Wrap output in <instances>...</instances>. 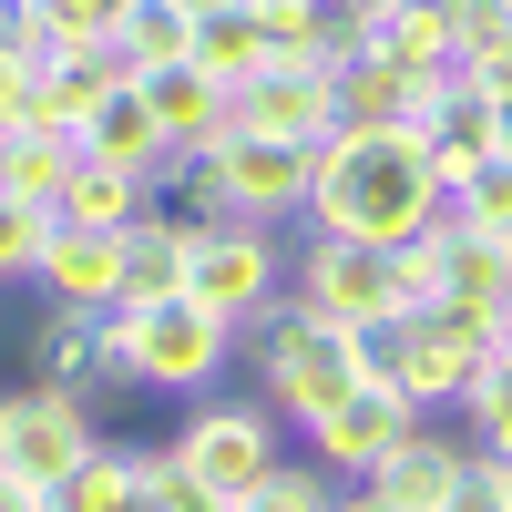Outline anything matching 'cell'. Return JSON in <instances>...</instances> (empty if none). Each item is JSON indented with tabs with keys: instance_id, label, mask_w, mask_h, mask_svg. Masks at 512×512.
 <instances>
[{
	"instance_id": "9c48e42d",
	"label": "cell",
	"mask_w": 512,
	"mask_h": 512,
	"mask_svg": "<svg viewBox=\"0 0 512 512\" xmlns=\"http://www.w3.org/2000/svg\"><path fill=\"white\" fill-rule=\"evenodd\" d=\"M31 369L41 390H72L82 410H103L123 390V349H113V308H52L31 338Z\"/></svg>"
},
{
	"instance_id": "7c38bea8",
	"label": "cell",
	"mask_w": 512,
	"mask_h": 512,
	"mask_svg": "<svg viewBox=\"0 0 512 512\" xmlns=\"http://www.w3.org/2000/svg\"><path fill=\"white\" fill-rule=\"evenodd\" d=\"M420 82H431V72H420ZM420 82H410V72H390L379 52L328 62V134H410Z\"/></svg>"
},
{
	"instance_id": "f546056e",
	"label": "cell",
	"mask_w": 512,
	"mask_h": 512,
	"mask_svg": "<svg viewBox=\"0 0 512 512\" xmlns=\"http://www.w3.org/2000/svg\"><path fill=\"white\" fill-rule=\"evenodd\" d=\"M62 205H31V195H0V277H31L41 246H52Z\"/></svg>"
},
{
	"instance_id": "603a6c76",
	"label": "cell",
	"mask_w": 512,
	"mask_h": 512,
	"mask_svg": "<svg viewBox=\"0 0 512 512\" xmlns=\"http://www.w3.org/2000/svg\"><path fill=\"white\" fill-rule=\"evenodd\" d=\"M62 216H72V226H113V236H123V226L144 216V175H134V164L82 154V164H72V185H62Z\"/></svg>"
},
{
	"instance_id": "44dd1931",
	"label": "cell",
	"mask_w": 512,
	"mask_h": 512,
	"mask_svg": "<svg viewBox=\"0 0 512 512\" xmlns=\"http://www.w3.org/2000/svg\"><path fill=\"white\" fill-rule=\"evenodd\" d=\"M175 287H185V226L175 216H134V226H123V297L144 308V297H175ZM123 297H113V308H123Z\"/></svg>"
},
{
	"instance_id": "8992f818",
	"label": "cell",
	"mask_w": 512,
	"mask_h": 512,
	"mask_svg": "<svg viewBox=\"0 0 512 512\" xmlns=\"http://www.w3.org/2000/svg\"><path fill=\"white\" fill-rule=\"evenodd\" d=\"M226 134H277V144H328V62L267 52L226 93Z\"/></svg>"
},
{
	"instance_id": "4fadbf2b",
	"label": "cell",
	"mask_w": 512,
	"mask_h": 512,
	"mask_svg": "<svg viewBox=\"0 0 512 512\" xmlns=\"http://www.w3.org/2000/svg\"><path fill=\"white\" fill-rule=\"evenodd\" d=\"M41 287H52V308H113L123 297V236L113 226H52V246H41Z\"/></svg>"
},
{
	"instance_id": "d6986e66",
	"label": "cell",
	"mask_w": 512,
	"mask_h": 512,
	"mask_svg": "<svg viewBox=\"0 0 512 512\" xmlns=\"http://www.w3.org/2000/svg\"><path fill=\"white\" fill-rule=\"evenodd\" d=\"M359 52H379V62H390V72H451L461 52H451V0H400V11L390 21H369L359 31Z\"/></svg>"
},
{
	"instance_id": "7a4b0ae2",
	"label": "cell",
	"mask_w": 512,
	"mask_h": 512,
	"mask_svg": "<svg viewBox=\"0 0 512 512\" xmlns=\"http://www.w3.org/2000/svg\"><path fill=\"white\" fill-rule=\"evenodd\" d=\"M113 349H123V379H144V390H205L226 359H236V328L216 308H195V297H123L113 308Z\"/></svg>"
},
{
	"instance_id": "f35d334b",
	"label": "cell",
	"mask_w": 512,
	"mask_h": 512,
	"mask_svg": "<svg viewBox=\"0 0 512 512\" xmlns=\"http://www.w3.org/2000/svg\"><path fill=\"white\" fill-rule=\"evenodd\" d=\"M11 21H21V0H0V41H11Z\"/></svg>"
},
{
	"instance_id": "4316f807",
	"label": "cell",
	"mask_w": 512,
	"mask_h": 512,
	"mask_svg": "<svg viewBox=\"0 0 512 512\" xmlns=\"http://www.w3.org/2000/svg\"><path fill=\"white\" fill-rule=\"evenodd\" d=\"M123 512H216V492H205L175 451H134V502Z\"/></svg>"
},
{
	"instance_id": "e0dca14e",
	"label": "cell",
	"mask_w": 512,
	"mask_h": 512,
	"mask_svg": "<svg viewBox=\"0 0 512 512\" xmlns=\"http://www.w3.org/2000/svg\"><path fill=\"white\" fill-rule=\"evenodd\" d=\"M441 297H451V308H482V318H512V246H492V236L441 216ZM441 297H431V308H441Z\"/></svg>"
},
{
	"instance_id": "6da1fadb",
	"label": "cell",
	"mask_w": 512,
	"mask_h": 512,
	"mask_svg": "<svg viewBox=\"0 0 512 512\" xmlns=\"http://www.w3.org/2000/svg\"><path fill=\"white\" fill-rule=\"evenodd\" d=\"M441 216L431 154L420 134H328L318 175H308V226L318 236H359V246H400Z\"/></svg>"
},
{
	"instance_id": "ba28073f",
	"label": "cell",
	"mask_w": 512,
	"mask_h": 512,
	"mask_svg": "<svg viewBox=\"0 0 512 512\" xmlns=\"http://www.w3.org/2000/svg\"><path fill=\"white\" fill-rule=\"evenodd\" d=\"M297 297H308L318 318H338V328H359V318H400V267H390V246L308 236V256H297Z\"/></svg>"
},
{
	"instance_id": "60d3db41",
	"label": "cell",
	"mask_w": 512,
	"mask_h": 512,
	"mask_svg": "<svg viewBox=\"0 0 512 512\" xmlns=\"http://www.w3.org/2000/svg\"><path fill=\"white\" fill-rule=\"evenodd\" d=\"M103 11H113V21H123V11H134V0H103Z\"/></svg>"
},
{
	"instance_id": "5b68a950",
	"label": "cell",
	"mask_w": 512,
	"mask_h": 512,
	"mask_svg": "<svg viewBox=\"0 0 512 512\" xmlns=\"http://www.w3.org/2000/svg\"><path fill=\"white\" fill-rule=\"evenodd\" d=\"M359 390V349H349V328L318 318L308 297H287V328H277V359H267V400L297 410V420H318Z\"/></svg>"
},
{
	"instance_id": "2e32d148",
	"label": "cell",
	"mask_w": 512,
	"mask_h": 512,
	"mask_svg": "<svg viewBox=\"0 0 512 512\" xmlns=\"http://www.w3.org/2000/svg\"><path fill=\"white\" fill-rule=\"evenodd\" d=\"M144 216H175V226H216V216H236V195H226V154H216V144L164 154L154 175H144Z\"/></svg>"
},
{
	"instance_id": "74e56055",
	"label": "cell",
	"mask_w": 512,
	"mask_h": 512,
	"mask_svg": "<svg viewBox=\"0 0 512 512\" xmlns=\"http://www.w3.org/2000/svg\"><path fill=\"white\" fill-rule=\"evenodd\" d=\"M175 11H185V21H195V11H226V0H175Z\"/></svg>"
},
{
	"instance_id": "ac0fdd59",
	"label": "cell",
	"mask_w": 512,
	"mask_h": 512,
	"mask_svg": "<svg viewBox=\"0 0 512 512\" xmlns=\"http://www.w3.org/2000/svg\"><path fill=\"white\" fill-rule=\"evenodd\" d=\"M134 82H144V103H154V123H164V154L226 134V82H205L195 62H164V72H134Z\"/></svg>"
},
{
	"instance_id": "484cf974",
	"label": "cell",
	"mask_w": 512,
	"mask_h": 512,
	"mask_svg": "<svg viewBox=\"0 0 512 512\" xmlns=\"http://www.w3.org/2000/svg\"><path fill=\"white\" fill-rule=\"evenodd\" d=\"M185 11H175V0H134V11H123L113 21V62L123 72H164V62H185Z\"/></svg>"
},
{
	"instance_id": "ffe728a7",
	"label": "cell",
	"mask_w": 512,
	"mask_h": 512,
	"mask_svg": "<svg viewBox=\"0 0 512 512\" xmlns=\"http://www.w3.org/2000/svg\"><path fill=\"white\" fill-rule=\"evenodd\" d=\"M72 164H82V134H52V123H21V134H0V195L62 205Z\"/></svg>"
},
{
	"instance_id": "e575fe53",
	"label": "cell",
	"mask_w": 512,
	"mask_h": 512,
	"mask_svg": "<svg viewBox=\"0 0 512 512\" xmlns=\"http://www.w3.org/2000/svg\"><path fill=\"white\" fill-rule=\"evenodd\" d=\"M338 512H400L390 492H369V482H349V492H338Z\"/></svg>"
},
{
	"instance_id": "ab89813d",
	"label": "cell",
	"mask_w": 512,
	"mask_h": 512,
	"mask_svg": "<svg viewBox=\"0 0 512 512\" xmlns=\"http://www.w3.org/2000/svg\"><path fill=\"white\" fill-rule=\"evenodd\" d=\"M502 512H512V461H502Z\"/></svg>"
},
{
	"instance_id": "277c9868",
	"label": "cell",
	"mask_w": 512,
	"mask_h": 512,
	"mask_svg": "<svg viewBox=\"0 0 512 512\" xmlns=\"http://www.w3.org/2000/svg\"><path fill=\"white\" fill-rule=\"evenodd\" d=\"M93 441L103 431H93V410H82L72 390H41V379H31V390H0V472H11V482L52 492Z\"/></svg>"
},
{
	"instance_id": "9a60e30c",
	"label": "cell",
	"mask_w": 512,
	"mask_h": 512,
	"mask_svg": "<svg viewBox=\"0 0 512 512\" xmlns=\"http://www.w3.org/2000/svg\"><path fill=\"white\" fill-rule=\"evenodd\" d=\"M82 154L134 164V175H154V164H164V123H154V103H144L134 72H113L103 93H93V113H82Z\"/></svg>"
},
{
	"instance_id": "5bb4252c",
	"label": "cell",
	"mask_w": 512,
	"mask_h": 512,
	"mask_svg": "<svg viewBox=\"0 0 512 512\" xmlns=\"http://www.w3.org/2000/svg\"><path fill=\"white\" fill-rule=\"evenodd\" d=\"M461 472H472V441H451V431H431V420H420V431L390 451V461H369V492H390L400 512H441L451 492H461Z\"/></svg>"
},
{
	"instance_id": "d6a6232c",
	"label": "cell",
	"mask_w": 512,
	"mask_h": 512,
	"mask_svg": "<svg viewBox=\"0 0 512 512\" xmlns=\"http://www.w3.org/2000/svg\"><path fill=\"white\" fill-rule=\"evenodd\" d=\"M441 512H502V461H482V451H472V472H461V492H451Z\"/></svg>"
},
{
	"instance_id": "3957f363",
	"label": "cell",
	"mask_w": 512,
	"mask_h": 512,
	"mask_svg": "<svg viewBox=\"0 0 512 512\" xmlns=\"http://www.w3.org/2000/svg\"><path fill=\"white\" fill-rule=\"evenodd\" d=\"M185 297L195 308H216L226 328L246 308H267L277 297V236L256 216H216V226H185Z\"/></svg>"
},
{
	"instance_id": "8d00e7d4",
	"label": "cell",
	"mask_w": 512,
	"mask_h": 512,
	"mask_svg": "<svg viewBox=\"0 0 512 512\" xmlns=\"http://www.w3.org/2000/svg\"><path fill=\"white\" fill-rule=\"evenodd\" d=\"M328 11H349V21L369 31V21H390V11H400V0H328Z\"/></svg>"
},
{
	"instance_id": "cb8c5ba5",
	"label": "cell",
	"mask_w": 512,
	"mask_h": 512,
	"mask_svg": "<svg viewBox=\"0 0 512 512\" xmlns=\"http://www.w3.org/2000/svg\"><path fill=\"white\" fill-rule=\"evenodd\" d=\"M185 62H195L205 82H226V93H236V82H246L256 62H267V41H256V31H246V11L226 0V11H195V31H185Z\"/></svg>"
},
{
	"instance_id": "d4e9b609",
	"label": "cell",
	"mask_w": 512,
	"mask_h": 512,
	"mask_svg": "<svg viewBox=\"0 0 512 512\" xmlns=\"http://www.w3.org/2000/svg\"><path fill=\"white\" fill-rule=\"evenodd\" d=\"M41 502H52V512H123V502H134V451L93 441V451H82L72 472H62L52 492H41Z\"/></svg>"
},
{
	"instance_id": "52a82bcc",
	"label": "cell",
	"mask_w": 512,
	"mask_h": 512,
	"mask_svg": "<svg viewBox=\"0 0 512 512\" xmlns=\"http://www.w3.org/2000/svg\"><path fill=\"white\" fill-rule=\"evenodd\" d=\"M175 461L216 492V502H236L267 461H287L277 451V420L256 410V400H205V410H185V431H175Z\"/></svg>"
},
{
	"instance_id": "7402d4cb",
	"label": "cell",
	"mask_w": 512,
	"mask_h": 512,
	"mask_svg": "<svg viewBox=\"0 0 512 512\" xmlns=\"http://www.w3.org/2000/svg\"><path fill=\"white\" fill-rule=\"evenodd\" d=\"M461 420H472V451L482 461H512V328L482 349V369H472V390L451 400Z\"/></svg>"
},
{
	"instance_id": "1f68e13d",
	"label": "cell",
	"mask_w": 512,
	"mask_h": 512,
	"mask_svg": "<svg viewBox=\"0 0 512 512\" xmlns=\"http://www.w3.org/2000/svg\"><path fill=\"white\" fill-rule=\"evenodd\" d=\"M21 123H41V62L0 41V134H21Z\"/></svg>"
},
{
	"instance_id": "30bf717a",
	"label": "cell",
	"mask_w": 512,
	"mask_h": 512,
	"mask_svg": "<svg viewBox=\"0 0 512 512\" xmlns=\"http://www.w3.org/2000/svg\"><path fill=\"white\" fill-rule=\"evenodd\" d=\"M420 420H431V410H420L410 390H369V379H359V390L349 400H338V410H318L308 420V441H318V472H369V461H390L410 431H420Z\"/></svg>"
},
{
	"instance_id": "4dcf8cb0",
	"label": "cell",
	"mask_w": 512,
	"mask_h": 512,
	"mask_svg": "<svg viewBox=\"0 0 512 512\" xmlns=\"http://www.w3.org/2000/svg\"><path fill=\"white\" fill-rule=\"evenodd\" d=\"M451 52H461V62L512 52V0H451Z\"/></svg>"
},
{
	"instance_id": "b9f144b4",
	"label": "cell",
	"mask_w": 512,
	"mask_h": 512,
	"mask_svg": "<svg viewBox=\"0 0 512 512\" xmlns=\"http://www.w3.org/2000/svg\"><path fill=\"white\" fill-rule=\"evenodd\" d=\"M216 512H236V502H216Z\"/></svg>"
},
{
	"instance_id": "8fae6325",
	"label": "cell",
	"mask_w": 512,
	"mask_h": 512,
	"mask_svg": "<svg viewBox=\"0 0 512 512\" xmlns=\"http://www.w3.org/2000/svg\"><path fill=\"white\" fill-rule=\"evenodd\" d=\"M216 154H226V195H236V216H256V226L308 216L318 144H277V134H216Z\"/></svg>"
},
{
	"instance_id": "d590c367",
	"label": "cell",
	"mask_w": 512,
	"mask_h": 512,
	"mask_svg": "<svg viewBox=\"0 0 512 512\" xmlns=\"http://www.w3.org/2000/svg\"><path fill=\"white\" fill-rule=\"evenodd\" d=\"M492 154L512 164V93H492Z\"/></svg>"
},
{
	"instance_id": "836d02e7",
	"label": "cell",
	"mask_w": 512,
	"mask_h": 512,
	"mask_svg": "<svg viewBox=\"0 0 512 512\" xmlns=\"http://www.w3.org/2000/svg\"><path fill=\"white\" fill-rule=\"evenodd\" d=\"M0 512H52V502H41L31 482H11V472H0Z\"/></svg>"
},
{
	"instance_id": "f1b7e54d",
	"label": "cell",
	"mask_w": 512,
	"mask_h": 512,
	"mask_svg": "<svg viewBox=\"0 0 512 512\" xmlns=\"http://www.w3.org/2000/svg\"><path fill=\"white\" fill-rule=\"evenodd\" d=\"M441 216H451V226H472V236H492V246H512V164L492 154L482 175H472V185H461V195L441 205Z\"/></svg>"
},
{
	"instance_id": "83f0119b",
	"label": "cell",
	"mask_w": 512,
	"mask_h": 512,
	"mask_svg": "<svg viewBox=\"0 0 512 512\" xmlns=\"http://www.w3.org/2000/svg\"><path fill=\"white\" fill-rule=\"evenodd\" d=\"M236 512H338V492H328V472H308V461H267V472L236 492Z\"/></svg>"
}]
</instances>
